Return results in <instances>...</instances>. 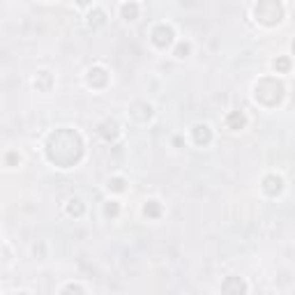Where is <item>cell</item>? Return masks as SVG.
I'll return each mask as SVG.
<instances>
[{
	"label": "cell",
	"mask_w": 295,
	"mask_h": 295,
	"mask_svg": "<svg viewBox=\"0 0 295 295\" xmlns=\"http://www.w3.org/2000/svg\"><path fill=\"white\" fill-rule=\"evenodd\" d=\"M293 53H295V42H293Z\"/></svg>",
	"instance_id": "2e32d148"
},
{
	"label": "cell",
	"mask_w": 295,
	"mask_h": 295,
	"mask_svg": "<svg viewBox=\"0 0 295 295\" xmlns=\"http://www.w3.org/2000/svg\"><path fill=\"white\" fill-rule=\"evenodd\" d=\"M62 293H70V290H76V293H85V288L83 286H79V284H67V286H62Z\"/></svg>",
	"instance_id": "8fae6325"
},
{
	"label": "cell",
	"mask_w": 295,
	"mask_h": 295,
	"mask_svg": "<svg viewBox=\"0 0 295 295\" xmlns=\"http://www.w3.org/2000/svg\"><path fill=\"white\" fill-rule=\"evenodd\" d=\"M152 42H155L159 49L169 46L173 42V28L171 25H157L155 30H152Z\"/></svg>",
	"instance_id": "7a4b0ae2"
},
{
	"label": "cell",
	"mask_w": 295,
	"mask_h": 295,
	"mask_svg": "<svg viewBox=\"0 0 295 295\" xmlns=\"http://www.w3.org/2000/svg\"><path fill=\"white\" fill-rule=\"evenodd\" d=\"M284 16V7L279 0H260L256 5V21L265 25H277Z\"/></svg>",
	"instance_id": "6da1fadb"
},
{
	"label": "cell",
	"mask_w": 295,
	"mask_h": 295,
	"mask_svg": "<svg viewBox=\"0 0 295 295\" xmlns=\"http://www.w3.org/2000/svg\"><path fill=\"white\" fill-rule=\"evenodd\" d=\"M111 187H113L115 191H120V189H122V180H120V178H115V180H113V185H111V182H109V189H111Z\"/></svg>",
	"instance_id": "5bb4252c"
},
{
	"label": "cell",
	"mask_w": 295,
	"mask_h": 295,
	"mask_svg": "<svg viewBox=\"0 0 295 295\" xmlns=\"http://www.w3.org/2000/svg\"><path fill=\"white\" fill-rule=\"evenodd\" d=\"M275 67H277V70H281V72H286V70L290 67V62L286 60V58H281V60H277V62H275Z\"/></svg>",
	"instance_id": "4fadbf2b"
},
{
	"label": "cell",
	"mask_w": 295,
	"mask_h": 295,
	"mask_svg": "<svg viewBox=\"0 0 295 295\" xmlns=\"http://www.w3.org/2000/svg\"><path fill=\"white\" fill-rule=\"evenodd\" d=\"M104 212L109 217H115V215H118V203H115V201H109V203H106V208H104Z\"/></svg>",
	"instance_id": "30bf717a"
},
{
	"label": "cell",
	"mask_w": 295,
	"mask_h": 295,
	"mask_svg": "<svg viewBox=\"0 0 295 295\" xmlns=\"http://www.w3.org/2000/svg\"><path fill=\"white\" fill-rule=\"evenodd\" d=\"M263 189L268 191V194H279V191L284 189V180H281L279 175H275V173L265 175V180H263Z\"/></svg>",
	"instance_id": "3957f363"
},
{
	"label": "cell",
	"mask_w": 295,
	"mask_h": 295,
	"mask_svg": "<svg viewBox=\"0 0 295 295\" xmlns=\"http://www.w3.org/2000/svg\"><path fill=\"white\" fill-rule=\"evenodd\" d=\"M122 12V19L125 21H136V16H139V5L136 3H125V5L120 7Z\"/></svg>",
	"instance_id": "52a82bcc"
},
{
	"label": "cell",
	"mask_w": 295,
	"mask_h": 295,
	"mask_svg": "<svg viewBox=\"0 0 295 295\" xmlns=\"http://www.w3.org/2000/svg\"><path fill=\"white\" fill-rule=\"evenodd\" d=\"M187 53H189V44H180V46H178V51H175V55H178V58H185Z\"/></svg>",
	"instance_id": "7c38bea8"
},
{
	"label": "cell",
	"mask_w": 295,
	"mask_h": 295,
	"mask_svg": "<svg viewBox=\"0 0 295 295\" xmlns=\"http://www.w3.org/2000/svg\"><path fill=\"white\" fill-rule=\"evenodd\" d=\"M76 3H79V5H88V3H90V0H76Z\"/></svg>",
	"instance_id": "9a60e30c"
},
{
	"label": "cell",
	"mask_w": 295,
	"mask_h": 295,
	"mask_svg": "<svg viewBox=\"0 0 295 295\" xmlns=\"http://www.w3.org/2000/svg\"><path fill=\"white\" fill-rule=\"evenodd\" d=\"M194 136H196V143H210V139H212V134H210V127L208 125H196L194 127Z\"/></svg>",
	"instance_id": "8992f818"
},
{
	"label": "cell",
	"mask_w": 295,
	"mask_h": 295,
	"mask_svg": "<svg viewBox=\"0 0 295 295\" xmlns=\"http://www.w3.org/2000/svg\"><path fill=\"white\" fill-rule=\"evenodd\" d=\"M226 125H228L231 129H242V127L247 125L245 113H240V111H233V113H228V118H226Z\"/></svg>",
	"instance_id": "5b68a950"
},
{
	"label": "cell",
	"mask_w": 295,
	"mask_h": 295,
	"mask_svg": "<svg viewBox=\"0 0 295 295\" xmlns=\"http://www.w3.org/2000/svg\"><path fill=\"white\" fill-rule=\"evenodd\" d=\"M143 212L148 217H157V215H159V203H157V201H150V203L143 208Z\"/></svg>",
	"instance_id": "9c48e42d"
},
{
	"label": "cell",
	"mask_w": 295,
	"mask_h": 295,
	"mask_svg": "<svg viewBox=\"0 0 295 295\" xmlns=\"http://www.w3.org/2000/svg\"><path fill=\"white\" fill-rule=\"evenodd\" d=\"M100 134L104 136V139H109V141L118 139V134H120V129H118V122H115V120L102 122V125H100Z\"/></svg>",
	"instance_id": "277c9868"
},
{
	"label": "cell",
	"mask_w": 295,
	"mask_h": 295,
	"mask_svg": "<svg viewBox=\"0 0 295 295\" xmlns=\"http://www.w3.org/2000/svg\"><path fill=\"white\" fill-rule=\"evenodd\" d=\"M67 212H70V215H74V217L83 215V205H81V201L79 199H72L70 205H67Z\"/></svg>",
	"instance_id": "ba28073f"
}]
</instances>
